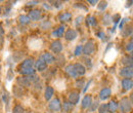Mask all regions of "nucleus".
I'll return each mask as SVG.
<instances>
[{
	"instance_id": "14",
	"label": "nucleus",
	"mask_w": 133,
	"mask_h": 113,
	"mask_svg": "<svg viewBox=\"0 0 133 113\" xmlns=\"http://www.w3.org/2000/svg\"><path fill=\"white\" fill-rule=\"evenodd\" d=\"M122 86L125 91H129L131 90L133 86V81L131 78H124L122 80Z\"/></svg>"
},
{
	"instance_id": "2",
	"label": "nucleus",
	"mask_w": 133,
	"mask_h": 113,
	"mask_svg": "<svg viewBox=\"0 0 133 113\" xmlns=\"http://www.w3.org/2000/svg\"><path fill=\"white\" fill-rule=\"evenodd\" d=\"M94 49H95L94 41H93V40H88V41L85 43L83 49H82V52H83L84 55H86V56H89V55H91V53L94 51Z\"/></svg>"
},
{
	"instance_id": "22",
	"label": "nucleus",
	"mask_w": 133,
	"mask_h": 113,
	"mask_svg": "<svg viewBox=\"0 0 133 113\" xmlns=\"http://www.w3.org/2000/svg\"><path fill=\"white\" fill-rule=\"evenodd\" d=\"M73 107H74V105L71 104L69 101H65L64 104H63V110H64L66 113L71 112V111L73 110Z\"/></svg>"
},
{
	"instance_id": "9",
	"label": "nucleus",
	"mask_w": 133,
	"mask_h": 113,
	"mask_svg": "<svg viewBox=\"0 0 133 113\" xmlns=\"http://www.w3.org/2000/svg\"><path fill=\"white\" fill-rule=\"evenodd\" d=\"M79 99H80V95H79V93H77V92H72V93L69 95V102H70L71 104H73V105L78 104Z\"/></svg>"
},
{
	"instance_id": "1",
	"label": "nucleus",
	"mask_w": 133,
	"mask_h": 113,
	"mask_svg": "<svg viewBox=\"0 0 133 113\" xmlns=\"http://www.w3.org/2000/svg\"><path fill=\"white\" fill-rule=\"evenodd\" d=\"M119 107L123 111V113H129L132 109V101L129 100L127 97H124L120 101Z\"/></svg>"
},
{
	"instance_id": "33",
	"label": "nucleus",
	"mask_w": 133,
	"mask_h": 113,
	"mask_svg": "<svg viewBox=\"0 0 133 113\" xmlns=\"http://www.w3.org/2000/svg\"><path fill=\"white\" fill-rule=\"evenodd\" d=\"M108 6V2L107 1H100L99 4L97 5V8H98V10L100 11H102V10H104V8Z\"/></svg>"
},
{
	"instance_id": "36",
	"label": "nucleus",
	"mask_w": 133,
	"mask_h": 113,
	"mask_svg": "<svg viewBox=\"0 0 133 113\" xmlns=\"http://www.w3.org/2000/svg\"><path fill=\"white\" fill-rule=\"evenodd\" d=\"M82 49H83V46L82 45H78L77 47H76V49H75V56H80L81 53H82Z\"/></svg>"
},
{
	"instance_id": "37",
	"label": "nucleus",
	"mask_w": 133,
	"mask_h": 113,
	"mask_svg": "<svg viewBox=\"0 0 133 113\" xmlns=\"http://www.w3.org/2000/svg\"><path fill=\"white\" fill-rule=\"evenodd\" d=\"M14 93H15V95H16L17 97H22V96H23V94H24V93H23V91H21V92H19V91H17V86H16V87H14Z\"/></svg>"
},
{
	"instance_id": "6",
	"label": "nucleus",
	"mask_w": 133,
	"mask_h": 113,
	"mask_svg": "<svg viewBox=\"0 0 133 113\" xmlns=\"http://www.w3.org/2000/svg\"><path fill=\"white\" fill-rule=\"evenodd\" d=\"M120 75L125 78H131L133 75L132 67H124L120 70Z\"/></svg>"
},
{
	"instance_id": "38",
	"label": "nucleus",
	"mask_w": 133,
	"mask_h": 113,
	"mask_svg": "<svg viewBox=\"0 0 133 113\" xmlns=\"http://www.w3.org/2000/svg\"><path fill=\"white\" fill-rule=\"evenodd\" d=\"M126 50H127L128 52H132V40H131L129 43H127V45H126Z\"/></svg>"
},
{
	"instance_id": "20",
	"label": "nucleus",
	"mask_w": 133,
	"mask_h": 113,
	"mask_svg": "<svg viewBox=\"0 0 133 113\" xmlns=\"http://www.w3.org/2000/svg\"><path fill=\"white\" fill-rule=\"evenodd\" d=\"M21 74H23L24 76H32L35 74V70L33 68H22L19 70Z\"/></svg>"
},
{
	"instance_id": "44",
	"label": "nucleus",
	"mask_w": 133,
	"mask_h": 113,
	"mask_svg": "<svg viewBox=\"0 0 133 113\" xmlns=\"http://www.w3.org/2000/svg\"><path fill=\"white\" fill-rule=\"evenodd\" d=\"M4 33V30H3V28H2V26H1V24H0V35H2Z\"/></svg>"
},
{
	"instance_id": "11",
	"label": "nucleus",
	"mask_w": 133,
	"mask_h": 113,
	"mask_svg": "<svg viewBox=\"0 0 133 113\" xmlns=\"http://www.w3.org/2000/svg\"><path fill=\"white\" fill-rule=\"evenodd\" d=\"M41 16H42V14H41V10H39V9H33V10H31L30 11V15H29L30 20H32V21H38V20L41 19Z\"/></svg>"
},
{
	"instance_id": "47",
	"label": "nucleus",
	"mask_w": 133,
	"mask_h": 113,
	"mask_svg": "<svg viewBox=\"0 0 133 113\" xmlns=\"http://www.w3.org/2000/svg\"><path fill=\"white\" fill-rule=\"evenodd\" d=\"M1 10H2V9H1V7H0V14H1Z\"/></svg>"
},
{
	"instance_id": "16",
	"label": "nucleus",
	"mask_w": 133,
	"mask_h": 113,
	"mask_svg": "<svg viewBox=\"0 0 133 113\" xmlns=\"http://www.w3.org/2000/svg\"><path fill=\"white\" fill-rule=\"evenodd\" d=\"M35 64V60L33 58H29L23 61V63L21 64V68H33Z\"/></svg>"
},
{
	"instance_id": "28",
	"label": "nucleus",
	"mask_w": 133,
	"mask_h": 113,
	"mask_svg": "<svg viewBox=\"0 0 133 113\" xmlns=\"http://www.w3.org/2000/svg\"><path fill=\"white\" fill-rule=\"evenodd\" d=\"M86 25H87V26H90V25L94 26V25H96V20H95V17L92 16H87V17H86Z\"/></svg>"
},
{
	"instance_id": "48",
	"label": "nucleus",
	"mask_w": 133,
	"mask_h": 113,
	"mask_svg": "<svg viewBox=\"0 0 133 113\" xmlns=\"http://www.w3.org/2000/svg\"><path fill=\"white\" fill-rule=\"evenodd\" d=\"M0 70H1V64H0Z\"/></svg>"
},
{
	"instance_id": "41",
	"label": "nucleus",
	"mask_w": 133,
	"mask_h": 113,
	"mask_svg": "<svg viewBox=\"0 0 133 113\" xmlns=\"http://www.w3.org/2000/svg\"><path fill=\"white\" fill-rule=\"evenodd\" d=\"M97 35H98V37H99L100 39H104V37H105V35H104V33L103 32H99Z\"/></svg>"
},
{
	"instance_id": "45",
	"label": "nucleus",
	"mask_w": 133,
	"mask_h": 113,
	"mask_svg": "<svg viewBox=\"0 0 133 113\" xmlns=\"http://www.w3.org/2000/svg\"><path fill=\"white\" fill-rule=\"evenodd\" d=\"M88 2H89V3H91V4H92V5H95V4H96V3H97V1H91V0H89V1H88Z\"/></svg>"
},
{
	"instance_id": "3",
	"label": "nucleus",
	"mask_w": 133,
	"mask_h": 113,
	"mask_svg": "<svg viewBox=\"0 0 133 113\" xmlns=\"http://www.w3.org/2000/svg\"><path fill=\"white\" fill-rule=\"evenodd\" d=\"M48 108H49V110H51L52 112H58V111H61V109H62L61 101L58 99H53L49 103Z\"/></svg>"
},
{
	"instance_id": "12",
	"label": "nucleus",
	"mask_w": 133,
	"mask_h": 113,
	"mask_svg": "<svg viewBox=\"0 0 133 113\" xmlns=\"http://www.w3.org/2000/svg\"><path fill=\"white\" fill-rule=\"evenodd\" d=\"M78 36V33L75 29H69L65 34V38L66 40H74Z\"/></svg>"
},
{
	"instance_id": "8",
	"label": "nucleus",
	"mask_w": 133,
	"mask_h": 113,
	"mask_svg": "<svg viewBox=\"0 0 133 113\" xmlns=\"http://www.w3.org/2000/svg\"><path fill=\"white\" fill-rule=\"evenodd\" d=\"M35 67H36V69L38 70V71H40V72H43V71H45L46 70V68H47V64L40 58L39 60H37L36 62H35Z\"/></svg>"
},
{
	"instance_id": "42",
	"label": "nucleus",
	"mask_w": 133,
	"mask_h": 113,
	"mask_svg": "<svg viewBox=\"0 0 133 113\" xmlns=\"http://www.w3.org/2000/svg\"><path fill=\"white\" fill-rule=\"evenodd\" d=\"M82 19H83L82 16H79V17H77V22H76V24L78 25L79 23H81V20H82Z\"/></svg>"
},
{
	"instance_id": "27",
	"label": "nucleus",
	"mask_w": 133,
	"mask_h": 113,
	"mask_svg": "<svg viewBox=\"0 0 133 113\" xmlns=\"http://www.w3.org/2000/svg\"><path fill=\"white\" fill-rule=\"evenodd\" d=\"M64 32H65V27L62 26V27H59L58 29H56L54 32L52 33V35L55 36V37H62L64 35Z\"/></svg>"
},
{
	"instance_id": "15",
	"label": "nucleus",
	"mask_w": 133,
	"mask_h": 113,
	"mask_svg": "<svg viewBox=\"0 0 133 113\" xmlns=\"http://www.w3.org/2000/svg\"><path fill=\"white\" fill-rule=\"evenodd\" d=\"M111 88L110 87H104V88H102L101 91H100V93H99V98H100V100H107L108 98L111 96Z\"/></svg>"
},
{
	"instance_id": "7",
	"label": "nucleus",
	"mask_w": 133,
	"mask_h": 113,
	"mask_svg": "<svg viewBox=\"0 0 133 113\" xmlns=\"http://www.w3.org/2000/svg\"><path fill=\"white\" fill-rule=\"evenodd\" d=\"M74 65V69L76 71V74L77 76H83L84 74L86 73V68L83 64L81 63H76V64H73Z\"/></svg>"
},
{
	"instance_id": "34",
	"label": "nucleus",
	"mask_w": 133,
	"mask_h": 113,
	"mask_svg": "<svg viewBox=\"0 0 133 113\" xmlns=\"http://www.w3.org/2000/svg\"><path fill=\"white\" fill-rule=\"evenodd\" d=\"M98 106H99V103L96 101V102H93L91 105H90V107H89V110L91 111V112H93V111H95L97 108H98Z\"/></svg>"
},
{
	"instance_id": "10",
	"label": "nucleus",
	"mask_w": 133,
	"mask_h": 113,
	"mask_svg": "<svg viewBox=\"0 0 133 113\" xmlns=\"http://www.w3.org/2000/svg\"><path fill=\"white\" fill-rule=\"evenodd\" d=\"M54 63L57 67H63L66 63V58L63 53H58L55 58H54Z\"/></svg>"
},
{
	"instance_id": "17",
	"label": "nucleus",
	"mask_w": 133,
	"mask_h": 113,
	"mask_svg": "<svg viewBox=\"0 0 133 113\" xmlns=\"http://www.w3.org/2000/svg\"><path fill=\"white\" fill-rule=\"evenodd\" d=\"M132 56H124L121 59V63L125 67H132Z\"/></svg>"
},
{
	"instance_id": "19",
	"label": "nucleus",
	"mask_w": 133,
	"mask_h": 113,
	"mask_svg": "<svg viewBox=\"0 0 133 113\" xmlns=\"http://www.w3.org/2000/svg\"><path fill=\"white\" fill-rule=\"evenodd\" d=\"M66 73L70 76V77H73V78L78 77L77 74H76V71H75V69H74V65H69V66H66Z\"/></svg>"
},
{
	"instance_id": "5",
	"label": "nucleus",
	"mask_w": 133,
	"mask_h": 113,
	"mask_svg": "<svg viewBox=\"0 0 133 113\" xmlns=\"http://www.w3.org/2000/svg\"><path fill=\"white\" fill-rule=\"evenodd\" d=\"M50 49L51 50L54 52V53H61L62 52V50H63V43L59 41V40H55V41H53L52 43H51V45H50Z\"/></svg>"
},
{
	"instance_id": "13",
	"label": "nucleus",
	"mask_w": 133,
	"mask_h": 113,
	"mask_svg": "<svg viewBox=\"0 0 133 113\" xmlns=\"http://www.w3.org/2000/svg\"><path fill=\"white\" fill-rule=\"evenodd\" d=\"M41 59L46 63V64H52L54 63V57L49 53V52H44L42 56H41Z\"/></svg>"
},
{
	"instance_id": "25",
	"label": "nucleus",
	"mask_w": 133,
	"mask_h": 113,
	"mask_svg": "<svg viewBox=\"0 0 133 113\" xmlns=\"http://www.w3.org/2000/svg\"><path fill=\"white\" fill-rule=\"evenodd\" d=\"M30 17L29 16H25V15H22V16H18V22H19V24L21 25H27V24H29L30 23Z\"/></svg>"
},
{
	"instance_id": "24",
	"label": "nucleus",
	"mask_w": 133,
	"mask_h": 113,
	"mask_svg": "<svg viewBox=\"0 0 133 113\" xmlns=\"http://www.w3.org/2000/svg\"><path fill=\"white\" fill-rule=\"evenodd\" d=\"M58 19H59L61 22H69L72 19V15L70 13H63V14L59 15Z\"/></svg>"
},
{
	"instance_id": "32",
	"label": "nucleus",
	"mask_w": 133,
	"mask_h": 113,
	"mask_svg": "<svg viewBox=\"0 0 133 113\" xmlns=\"http://www.w3.org/2000/svg\"><path fill=\"white\" fill-rule=\"evenodd\" d=\"M12 113H25V109H24L23 106L17 105V106H15V108L12 110Z\"/></svg>"
},
{
	"instance_id": "21",
	"label": "nucleus",
	"mask_w": 133,
	"mask_h": 113,
	"mask_svg": "<svg viewBox=\"0 0 133 113\" xmlns=\"http://www.w3.org/2000/svg\"><path fill=\"white\" fill-rule=\"evenodd\" d=\"M108 107H109V112L114 113L118 110L119 105H118V103H117L116 101H111V102L108 104Z\"/></svg>"
},
{
	"instance_id": "39",
	"label": "nucleus",
	"mask_w": 133,
	"mask_h": 113,
	"mask_svg": "<svg viewBox=\"0 0 133 113\" xmlns=\"http://www.w3.org/2000/svg\"><path fill=\"white\" fill-rule=\"evenodd\" d=\"M84 85V80L83 79H81V80H77L76 82V86L77 87H79V88H82Z\"/></svg>"
},
{
	"instance_id": "40",
	"label": "nucleus",
	"mask_w": 133,
	"mask_h": 113,
	"mask_svg": "<svg viewBox=\"0 0 133 113\" xmlns=\"http://www.w3.org/2000/svg\"><path fill=\"white\" fill-rule=\"evenodd\" d=\"M112 21H114V22L117 24V23L120 21V16H119V15H115V16H113V17H112Z\"/></svg>"
},
{
	"instance_id": "30",
	"label": "nucleus",
	"mask_w": 133,
	"mask_h": 113,
	"mask_svg": "<svg viewBox=\"0 0 133 113\" xmlns=\"http://www.w3.org/2000/svg\"><path fill=\"white\" fill-rule=\"evenodd\" d=\"M111 23H112V16H110L109 14L104 15V16H103V24H104L105 26H109Z\"/></svg>"
},
{
	"instance_id": "18",
	"label": "nucleus",
	"mask_w": 133,
	"mask_h": 113,
	"mask_svg": "<svg viewBox=\"0 0 133 113\" xmlns=\"http://www.w3.org/2000/svg\"><path fill=\"white\" fill-rule=\"evenodd\" d=\"M91 104H92V97L91 96H85L82 100V108L88 109Z\"/></svg>"
},
{
	"instance_id": "35",
	"label": "nucleus",
	"mask_w": 133,
	"mask_h": 113,
	"mask_svg": "<svg viewBox=\"0 0 133 113\" xmlns=\"http://www.w3.org/2000/svg\"><path fill=\"white\" fill-rule=\"evenodd\" d=\"M82 61H84V63L86 64V66H87V67H89V68H91V67H92L91 60H90L89 58H87V57H84V58H82Z\"/></svg>"
},
{
	"instance_id": "43",
	"label": "nucleus",
	"mask_w": 133,
	"mask_h": 113,
	"mask_svg": "<svg viewBox=\"0 0 133 113\" xmlns=\"http://www.w3.org/2000/svg\"><path fill=\"white\" fill-rule=\"evenodd\" d=\"M36 3H38V1H32V2H28V5H35Z\"/></svg>"
},
{
	"instance_id": "4",
	"label": "nucleus",
	"mask_w": 133,
	"mask_h": 113,
	"mask_svg": "<svg viewBox=\"0 0 133 113\" xmlns=\"http://www.w3.org/2000/svg\"><path fill=\"white\" fill-rule=\"evenodd\" d=\"M17 84H18V86H21V87H29V86H31V81H30V78H29V76H21V77H17Z\"/></svg>"
},
{
	"instance_id": "29",
	"label": "nucleus",
	"mask_w": 133,
	"mask_h": 113,
	"mask_svg": "<svg viewBox=\"0 0 133 113\" xmlns=\"http://www.w3.org/2000/svg\"><path fill=\"white\" fill-rule=\"evenodd\" d=\"M40 27H41V29H43V30L49 29L50 27H51V23H50L49 21H43V22L40 24Z\"/></svg>"
},
{
	"instance_id": "23",
	"label": "nucleus",
	"mask_w": 133,
	"mask_h": 113,
	"mask_svg": "<svg viewBox=\"0 0 133 113\" xmlns=\"http://www.w3.org/2000/svg\"><path fill=\"white\" fill-rule=\"evenodd\" d=\"M53 94H54V90L51 86H47L45 88V99L47 101H49L50 99L53 97Z\"/></svg>"
},
{
	"instance_id": "46",
	"label": "nucleus",
	"mask_w": 133,
	"mask_h": 113,
	"mask_svg": "<svg viewBox=\"0 0 133 113\" xmlns=\"http://www.w3.org/2000/svg\"><path fill=\"white\" fill-rule=\"evenodd\" d=\"M25 113H33L32 111H28V112H25Z\"/></svg>"
},
{
	"instance_id": "31",
	"label": "nucleus",
	"mask_w": 133,
	"mask_h": 113,
	"mask_svg": "<svg viewBox=\"0 0 133 113\" xmlns=\"http://www.w3.org/2000/svg\"><path fill=\"white\" fill-rule=\"evenodd\" d=\"M98 111H99V113H108L109 112L108 104H102V105L98 106Z\"/></svg>"
},
{
	"instance_id": "26",
	"label": "nucleus",
	"mask_w": 133,
	"mask_h": 113,
	"mask_svg": "<svg viewBox=\"0 0 133 113\" xmlns=\"http://www.w3.org/2000/svg\"><path fill=\"white\" fill-rule=\"evenodd\" d=\"M132 34V27L130 26H126L124 29H122V35L124 37H129L130 35Z\"/></svg>"
}]
</instances>
